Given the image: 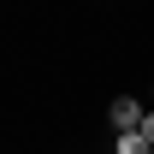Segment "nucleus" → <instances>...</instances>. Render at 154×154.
Wrapping results in <instances>:
<instances>
[{
  "label": "nucleus",
  "instance_id": "f257e3e1",
  "mask_svg": "<svg viewBox=\"0 0 154 154\" xmlns=\"http://www.w3.org/2000/svg\"><path fill=\"white\" fill-rule=\"evenodd\" d=\"M142 113H148V107H142L136 95H113V101H107V131H136Z\"/></svg>",
  "mask_w": 154,
  "mask_h": 154
},
{
  "label": "nucleus",
  "instance_id": "7ed1b4c3",
  "mask_svg": "<svg viewBox=\"0 0 154 154\" xmlns=\"http://www.w3.org/2000/svg\"><path fill=\"white\" fill-rule=\"evenodd\" d=\"M136 131H142V136H148V142H154V107H148V113H142V125H136Z\"/></svg>",
  "mask_w": 154,
  "mask_h": 154
},
{
  "label": "nucleus",
  "instance_id": "f03ea898",
  "mask_svg": "<svg viewBox=\"0 0 154 154\" xmlns=\"http://www.w3.org/2000/svg\"><path fill=\"white\" fill-rule=\"evenodd\" d=\"M113 154H154V142L142 131H113Z\"/></svg>",
  "mask_w": 154,
  "mask_h": 154
}]
</instances>
